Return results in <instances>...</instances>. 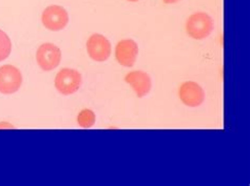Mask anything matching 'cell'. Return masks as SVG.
<instances>
[{
    "label": "cell",
    "mask_w": 250,
    "mask_h": 186,
    "mask_svg": "<svg viewBox=\"0 0 250 186\" xmlns=\"http://www.w3.org/2000/svg\"><path fill=\"white\" fill-rule=\"evenodd\" d=\"M213 25V19L207 13L199 12L188 18L186 31L188 35L195 40H202V39H205L211 34Z\"/></svg>",
    "instance_id": "obj_1"
},
{
    "label": "cell",
    "mask_w": 250,
    "mask_h": 186,
    "mask_svg": "<svg viewBox=\"0 0 250 186\" xmlns=\"http://www.w3.org/2000/svg\"><path fill=\"white\" fill-rule=\"evenodd\" d=\"M82 75L73 69H62L55 77V88L62 95H72L80 90L82 85Z\"/></svg>",
    "instance_id": "obj_2"
},
{
    "label": "cell",
    "mask_w": 250,
    "mask_h": 186,
    "mask_svg": "<svg viewBox=\"0 0 250 186\" xmlns=\"http://www.w3.org/2000/svg\"><path fill=\"white\" fill-rule=\"evenodd\" d=\"M36 61L42 71H53L62 61V51L53 43H43L36 52Z\"/></svg>",
    "instance_id": "obj_3"
},
{
    "label": "cell",
    "mask_w": 250,
    "mask_h": 186,
    "mask_svg": "<svg viewBox=\"0 0 250 186\" xmlns=\"http://www.w3.org/2000/svg\"><path fill=\"white\" fill-rule=\"evenodd\" d=\"M22 84V75L18 68L5 64L0 68V93L11 95L16 93Z\"/></svg>",
    "instance_id": "obj_4"
},
{
    "label": "cell",
    "mask_w": 250,
    "mask_h": 186,
    "mask_svg": "<svg viewBox=\"0 0 250 186\" xmlns=\"http://www.w3.org/2000/svg\"><path fill=\"white\" fill-rule=\"evenodd\" d=\"M42 21L45 29L53 32L62 31L68 25V12L61 5H50L43 11Z\"/></svg>",
    "instance_id": "obj_5"
},
{
    "label": "cell",
    "mask_w": 250,
    "mask_h": 186,
    "mask_svg": "<svg viewBox=\"0 0 250 186\" xmlns=\"http://www.w3.org/2000/svg\"><path fill=\"white\" fill-rule=\"evenodd\" d=\"M87 51L91 59L97 62H104L111 55V43L101 34H93L87 41Z\"/></svg>",
    "instance_id": "obj_6"
},
{
    "label": "cell",
    "mask_w": 250,
    "mask_h": 186,
    "mask_svg": "<svg viewBox=\"0 0 250 186\" xmlns=\"http://www.w3.org/2000/svg\"><path fill=\"white\" fill-rule=\"evenodd\" d=\"M137 55H139V45L132 39H124L116 44L115 58L121 65L126 68L133 66Z\"/></svg>",
    "instance_id": "obj_7"
},
{
    "label": "cell",
    "mask_w": 250,
    "mask_h": 186,
    "mask_svg": "<svg viewBox=\"0 0 250 186\" xmlns=\"http://www.w3.org/2000/svg\"><path fill=\"white\" fill-rule=\"evenodd\" d=\"M181 101L190 108H197L205 100V93L200 84L193 81H187L181 85L179 90Z\"/></svg>",
    "instance_id": "obj_8"
},
{
    "label": "cell",
    "mask_w": 250,
    "mask_h": 186,
    "mask_svg": "<svg viewBox=\"0 0 250 186\" xmlns=\"http://www.w3.org/2000/svg\"><path fill=\"white\" fill-rule=\"evenodd\" d=\"M125 81L131 85V88L134 90L136 96L139 98H143L148 95L151 91V86H152L150 76L143 71L130 72L125 77Z\"/></svg>",
    "instance_id": "obj_9"
},
{
    "label": "cell",
    "mask_w": 250,
    "mask_h": 186,
    "mask_svg": "<svg viewBox=\"0 0 250 186\" xmlns=\"http://www.w3.org/2000/svg\"><path fill=\"white\" fill-rule=\"evenodd\" d=\"M96 117L93 111L91 110H83L80 112V114L77 116V123L83 129H90L95 124Z\"/></svg>",
    "instance_id": "obj_10"
},
{
    "label": "cell",
    "mask_w": 250,
    "mask_h": 186,
    "mask_svg": "<svg viewBox=\"0 0 250 186\" xmlns=\"http://www.w3.org/2000/svg\"><path fill=\"white\" fill-rule=\"evenodd\" d=\"M12 42L9 36L0 30V62L5 60L11 54Z\"/></svg>",
    "instance_id": "obj_11"
},
{
    "label": "cell",
    "mask_w": 250,
    "mask_h": 186,
    "mask_svg": "<svg viewBox=\"0 0 250 186\" xmlns=\"http://www.w3.org/2000/svg\"><path fill=\"white\" fill-rule=\"evenodd\" d=\"M164 2H165L166 4H171V3H176V2H179V1H181V0H163Z\"/></svg>",
    "instance_id": "obj_12"
},
{
    "label": "cell",
    "mask_w": 250,
    "mask_h": 186,
    "mask_svg": "<svg viewBox=\"0 0 250 186\" xmlns=\"http://www.w3.org/2000/svg\"><path fill=\"white\" fill-rule=\"evenodd\" d=\"M128 1H131V2H135V1H139V0H128Z\"/></svg>",
    "instance_id": "obj_13"
}]
</instances>
